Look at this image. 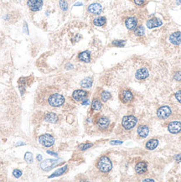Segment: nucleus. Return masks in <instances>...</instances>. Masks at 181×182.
Here are the masks:
<instances>
[{
    "label": "nucleus",
    "instance_id": "nucleus-3",
    "mask_svg": "<svg viewBox=\"0 0 181 182\" xmlns=\"http://www.w3.org/2000/svg\"><path fill=\"white\" fill-rule=\"evenodd\" d=\"M65 103V98L59 93H55L49 98V103L52 107H60Z\"/></svg>",
    "mask_w": 181,
    "mask_h": 182
},
{
    "label": "nucleus",
    "instance_id": "nucleus-29",
    "mask_svg": "<svg viewBox=\"0 0 181 182\" xmlns=\"http://www.w3.org/2000/svg\"><path fill=\"white\" fill-rule=\"evenodd\" d=\"M59 4H60V8H61L63 11H66V10H67V8H68V4H67L66 1H65V0H60Z\"/></svg>",
    "mask_w": 181,
    "mask_h": 182
},
{
    "label": "nucleus",
    "instance_id": "nucleus-27",
    "mask_svg": "<svg viewBox=\"0 0 181 182\" xmlns=\"http://www.w3.org/2000/svg\"><path fill=\"white\" fill-rule=\"evenodd\" d=\"M126 44V40H120V39H116L112 41V45L115 46L116 47H123Z\"/></svg>",
    "mask_w": 181,
    "mask_h": 182
},
{
    "label": "nucleus",
    "instance_id": "nucleus-15",
    "mask_svg": "<svg viewBox=\"0 0 181 182\" xmlns=\"http://www.w3.org/2000/svg\"><path fill=\"white\" fill-rule=\"evenodd\" d=\"M148 169V164L146 162H139L136 164L135 170L138 174H143Z\"/></svg>",
    "mask_w": 181,
    "mask_h": 182
},
{
    "label": "nucleus",
    "instance_id": "nucleus-26",
    "mask_svg": "<svg viewBox=\"0 0 181 182\" xmlns=\"http://www.w3.org/2000/svg\"><path fill=\"white\" fill-rule=\"evenodd\" d=\"M111 94L110 92H108V91H104L102 92V94H101V98H102V100L103 101V102H107V101H108L109 99L111 98Z\"/></svg>",
    "mask_w": 181,
    "mask_h": 182
},
{
    "label": "nucleus",
    "instance_id": "nucleus-36",
    "mask_svg": "<svg viewBox=\"0 0 181 182\" xmlns=\"http://www.w3.org/2000/svg\"><path fill=\"white\" fill-rule=\"evenodd\" d=\"M110 143L111 144H112V145H115V144H121V143H123V141L114 140V141H111Z\"/></svg>",
    "mask_w": 181,
    "mask_h": 182
},
{
    "label": "nucleus",
    "instance_id": "nucleus-5",
    "mask_svg": "<svg viewBox=\"0 0 181 182\" xmlns=\"http://www.w3.org/2000/svg\"><path fill=\"white\" fill-rule=\"evenodd\" d=\"M59 163L58 160H51V159H48L45 160V161H42L40 164V168L45 170V171H49Z\"/></svg>",
    "mask_w": 181,
    "mask_h": 182
},
{
    "label": "nucleus",
    "instance_id": "nucleus-16",
    "mask_svg": "<svg viewBox=\"0 0 181 182\" xmlns=\"http://www.w3.org/2000/svg\"><path fill=\"white\" fill-rule=\"evenodd\" d=\"M162 20L157 18H153L151 20H149L147 21V26L149 29H153V28H156V27H159L162 25Z\"/></svg>",
    "mask_w": 181,
    "mask_h": 182
},
{
    "label": "nucleus",
    "instance_id": "nucleus-24",
    "mask_svg": "<svg viewBox=\"0 0 181 182\" xmlns=\"http://www.w3.org/2000/svg\"><path fill=\"white\" fill-rule=\"evenodd\" d=\"M102 103L98 99H94L92 101V103H91V108H92V110H100L102 108Z\"/></svg>",
    "mask_w": 181,
    "mask_h": 182
},
{
    "label": "nucleus",
    "instance_id": "nucleus-4",
    "mask_svg": "<svg viewBox=\"0 0 181 182\" xmlns=\"http://www.w3.org/2000/svg\"><path fill=\"white\" fill-rule=\"evenodd\" d=\"M39 143L45 147H51L55 143V138L50 134H43L39 137Z\"/></svg>",
    "mask_w": 181,
    "mask_h": 182
},
{
    "label": "nucleus",
    "instance_id": "nucleus-10",
    "mask_svg": "<svg viewBox=\"0 0 181 182\" xmlns=\"http://www.w3.org/2000/svg\"><path fill=\"white\" fill-rule=\"evenodd\" d=\"M121 100L124 103H130L133 100V95L129 90H123L121 93Z\"/></svg>",
    "mask_w": 181,
    "mask_h": 182
},
{
    "label": "nucleus",
    "instance_id": "nucleus-14",
    "mask_svg": "<svg viewBox=\"0 0 181 182\" xmlns=\"http://www.w3.org/2000/svg\"><path fill=\"white\" fill-rule=\"evenodd\" d=\"M125 25L127 27V29H128L130 30H135L137 28V20L133 17H130L128 18L125 20Z\"/></svg>",
    "mask_w": 181,
    "mask_h": 182
},
{
    "label": "nucleus",
    "instance_id": "nucleus-39",
    "mask_svg": "<svg viewBox=\"0 0 181 182\" xmlns=\"http://www.w3.org/2000/svg\"><path fill=\"white\" fill-rule=\"evenodd\" d=\"M47 153H48V154H50V155H53V156H55V157H57V154H56V153H55V152H52V151H49V150H48V151H47Z\"/></svg>",
    "mask_w": 181,
    "mask_h": 182
},
{
    "label": "nucleus",
    "instance_id": "nucleus-37",
    "mask_svg": "<svg viewBox=\"0 0 181 182\" xmlns=\"http://www.w3.org/2000/svg\"><path fill=\"white\" fill-rule=\"evenodd\" d=\"M175 159L176 161H178V162H181V155H175Z\"/></svg>",
    "mask_w": 181,
    "mask_h": 182
},
{
    "label": "nucleus",
    "instance_id": "nucleus-42",
    "mask_svg": "<svg viewBox=\"0 0 181 182\" xmlns=\"http://www.w3.org/2000/svg\"><path fill=\"white\" fill-rule=\"evenodd\" d=\"M143 181H154V180H152V179H145Z\"/></svg>",
    "mask_w": 181,
    "mask_h": 182
},
{
    "label": "nucleus",
    "instance_id": "nucleus-23",
    "mask_svg": "<svg viewBox=\"0 0 181 182\" xmlns=\"http://www.w3.org/2000/svg\"><path fill=\"white\" fill-rule=\"evenodd\" d=\"M67 168H68V166H67V165H65V166H63V167L60 168V169H57L55 172H54L51 176H49V178H53V177H56V176H61V175H63L65 171L67 170Z\"/></svg>",
    "mask_w": 181,
    "mask_h": 182
},
{
    "label": "nucleus",
    "instance_id": "nucleus-13",
    "mask_svg": "<svg viewBox=\"0 0 181 182\" xmlns=\"http://www.w3.org/2000/svg\"><path fill=\"white\" fill-rule=\"evenodd\" d=\"M169 40L175 46L180 45L181 43V32L173 33L169 37Z\"/></svg>",
    "mask_w": 181,
    "mask_h": 182
},
{
    "label": "nucleus",
    "instance_id": "nucleus-40",
    "mask_svg": "<svg viewBox=\"0 0 181 182\" xmlns=\"http://www.w3.org/2000/svg\"><path fill=\"white\" fill-rule=\"evenodd\" d=\"M36 159H37V160H38V161H41V160H42V155H37Z\"/></svg>",
    "mask_w": 181,
    "mask_h": 182
},
{
    "label": "nucleus",
    "instance_id": "nucleus-21",
    "mask_svg": "<svg viewBox=\"0 0 181 182\" xmlns=\"http://www.w3.org/2000/svg\"><path fill=\"white\" fill-rule=\"evenodd\" d=\"M45 121L47 122H50V123H56L58 121V117L55 113H53V112H51V113H48L45 117Z\"/></svg>",
    "mask_w": 181,
    "mask_h": 182
},
{
    "label": "nucleus",
    "instance_id": "nucleus-11",
    "mask_svg": "<svg viewBox=\"0 0 181 182\" xmlns=\"http://www.w3.org/2000/svg\"><path fill=\"white\" fill-rule=\"evenodd\" d=\"M149 76V70L145 67H142L140 68L139 70H138L135 74L136 78L138 80H144L148 77Z\"/></svg>",
    "mask_w": 181,
    "mask_h": 182
},
{
    "label": "nucleus",
    "instance_id": "nucleus-41",
    "mask_svg": "<svg viewBox=\"0 0 181 182\" xmlns=\"http://www.w3.org/2000/svg\"><path fill=\"white\" fill-rule=\"evenodd\" d=\"M26 30V34H29V31H28V28H27V24H25V30Z\"/></svg>",
    "mask_w": 181,
    "mask_h": 182
},
{
    "label": "nucleus",
    "instance_id": "nucleus-9",
    "mask_svg": "<svg viewBox=\"0 0 181 182\" xmlns=\"http://www.w3.org/2000/svg\"><path fill=\"white\" fill-rule=\"evenodd\" d=\"M88 92L84 90H76L72 93V98L76 101H82L87 97Z\"/></svg>",
    "mask_w": 181,
    "mask_h": 182
},
{
    "label": "nucleus",
    "instance_id": "nucleus-20",
    "mask_svg": "<svg viewBox=\"0 0 181 182\" xmlns=\"http://www.w3.org/2000/svg\"><path fill=\"white\" fill-rule=\"evenodd\" d=\"M158 145H159L158 139H151L146 143V148L149 150H154L157 148Z\"/></svg>",
    "mask_w": 181,
    "mask_h": 182
},
{
    "label": "nucleus",
    "instance_id": "nucleus-6",
    "mask_svg": "<svg viewBox=\"0 0 181 182\" xmlns=\"http://www.w3.org/2000/svg\"><path fill=\"white\" fill-rule=\"evenodd\" d=\"M27 4L31 11L37 12L40 10L43 6V1L42 0H28Z\"/></svg>",
    "mask_w": 181,
    "mask_h": 182
},
{
    "label": "nucleus",
    "instance_id": "nucleus-35",
    "mask_svg": "<svg viewBox=\"0 0 181 182\" xmlns=\"http://www.w3.org/2000/svg\"><path fill=\"white\" fill-rule=\"evenodd\" d=\"M137 5H142L144 4V0H133Z\"/></svg>",
    "mask_w": 181,
    "mask_h": 182
},
{
    "label": "nucleus",
    "instance_id": "nucleus-1",
    "mask_svg": "<svg viewBox=\"0 0 181 182\" xmlns=\"http://www.w3.org/2000/svg\"><path fill=\"white\" fill-rule=\"evenodd\" d=\"M97 168L100 171L107 173L110 171L112 168V164L111 162L110 159L107 156H102L97 162Z\"/></svg>",
    "mask_w": 181,
    "mask_h": 182
},
{
    "label": "nucleus",
    "instance_id": "nucleus-7",
    "mask_svg": "<svg viewBox=\"0 0 181 182\" xmlns=\"http://www.w3.org/2000/svg\"><path fill=\"white\" fill-rule=\"evenodd\" d=\"M157 115L160 119H165L171 115V109L168 106H163L158 109Z\"/></svg>",
    "mask_w": 181,
    "mask_h": 182
},
{
    "label": "nucleus",
    "instance_id": "nucleus-32",
    "mask_svg": "<svg viewBox=\"0 0 181 182\" xmlns=\"http://www.w3.org/2000/svg\"><path fill=\"white\" fill-rule=\"evenodd\" d=\"M13 175L15 178H19L22 175V172L20 170H19V169H14L13 171Z\"/></svg>",
    "mask_w": 181,
    "mask_h": 182
},
{
    "label": "nucleus",
    "instance_id": "nucleus-2",
    "mask_svg": "<svg viewBox=\"0 0 181 182\" xmlns=\"http://www.w3.org/2000/svg\"><path fill=\"white\" fill-rule=\"evenodd\" d=\"M137 123H138V119L133 115L125 116L123 118V121H122L123 127L126 130H130L132 129L133 128H134Z\"/></svg>",
    "mask_w": 181,
    "mask_h": 182
},
{
    "label": "nucleus",
    "instance_id": "nucleus-43",
    "mask_svg": "<svg viewBox=\"0 0 181 182\" xmlns=\"http://www.w3.org/2000/svg\"><path fill=\"white\" fill-rule=\"evenodd\" d=\"M78 5H82V4L81 3H77V4H75V6H78Z\"/></svg>",
    "mask_w": 181,
    "mask_h": 182
},
{
    "label": "nucleus",
    "instance_id": "nucleus-33",
    "mask_svg": "<svg viewBox=\"0 0 181 182\" xmlns=\"http://www.w3.org/2000/svg\"><path fill=\"white\" fill-rule=\"evenodd\" d=\"M174 78H175L176 81H179V82H180L181 81V72H176V73L175 74V76H174Z\"/></svg>",
    "mask_w": 181,
    "mask_h": 182
},
{
    "label": "nucleus",
    "instance_id": "nucleus-31",
    "mask_svg": "<svg viewBox=\"0 0 181 182\" xmlns=\"http://www.w3.org/2000/svg\"><path fill=\"white\" fill-rule=\"evenodd\" d=\"M93 144L92 143H84V144H81L80 146H79V149L81 150H87V149H89L90 147H91Z\"/></svg>",
    "mask_w": 181,
    "mask_h": 182
},
{
    "label": "nucleus",
    "instance_id": "nucleus-12",
    "mask_svg": "<svg viewBox=\"0 0 181 182\" xmlns=\"http://www.w3.org/2000/svg\"><path fill=\"white\" fill-rule=\"evenodd\" d=\"M88 11L92 14H99V13H102V7L100 4H97V3H94V4H91L88 7Z\"/></svg>",
    "mask_w": 181,
    "mask_h": 182
},
{
    "label": "nucleus",
    "instance_id": "nucleus-8",
    "mask_svg": "<svg viewBox=\"0 0 181 182\" xmlns=\"http://www.w3.org/2000/svg\"><path fill=\"white\" fill-rule=\"evenodd\" d=\"M168 131L171 134H178L181 131V123L178 121H173L168 126Z\"/></svg>",
    "mask_w": 181,
    "mask_h": 182
},
{
    "label": "nucleus",
    "instance_id": "nucleus-22",
    "mask_svg": "<svg viewBox=\"0 0 181 182\" xmlns=\"http://www.w3.org/2000/svg\"><path fill=\"white\" fill-rule=\"evenodd\" d=\"M92 83H93L92 78L86 77L81 82V86L84 88H90V86H92Z\"/></svg>",
    "mask_w": 181,
    "mask_h": 182
},
{
    "label": "nucleus",
    "instance_id": "nucleus-17",
    "mask_svg": "<svg viewBox=\"0 0 181 182\" xmlns=\"http://www.w3.org/2000/svg\"><path fill=\"white\" fill-rule=\"evenodd\" d=\"M97 125L100 129H105L109 126V119L106 117H101L97 121Z\"/></svg>",
    "mask_w": 181,
    "mask_h": 182
},
{
    "label": "nucleus",
    "instance_id": "nucleus-19",
    "mask_svg": "<svg viewBox=\"0 0 181 182\" xmlns=\"http://www.w3.org/2000/svg\"><path fill=\"white\" fill-rule=\"evenodd\" d=\"M78 59L83 62H90V55L89 51H82L81 52L79 55H78Z\"/></svg>",
    "mask_w": 181,
    "mask_h": 182
},
{
    "label": "nucleus",
    "instance_id": "nucleus-44",
    "mask_svg": "<svg viewBox=\"0 0 181 182\" xmlns=\"http://www.w3.org/2000/svg\"><path fill=\"white\" fill-rule=\"evenodd\" d=\"M180 3H181V0H180Z\"/></svg>",
    "mask_w": 181,
    "mask_h": 182
},
{
    "label": "nucleus",
    "instance_id": "nucleus-28",
    "mask_svg": "<svg viewBox=\"0 0 181 182\" xmlns=\"http://www.w3.org/2000/svg\"><path fill=\"white\" fill-rule=\"evenodd\" d=\"M144 34V28L142 26H138L135 29V34L138 36H142Z\"/></svg>",
    "mask_w": 181,
    "mask_h": 182
},
{
    "label": "nucleus",
    "instance_id": "nucleus-18",
    "mask_svg": "<svg viewBox=\"0 0 181 182\" xmlns=\"http://www.w3.org/2000/svg\"><path fill=\"white\" fill-rule=\"evenodd\" d=\"M149 127L145 126V125H141L138 128V135L142 138H146L149 135Z\"/></svg>",
    "mask_w": 181,
    "mask_h": 182
},
{
    "label": "nucleus",
    "instance_id": "nucleus-30",
    "mask_svg": "<svg viewBox=\"0 0 181 182\" xmlns=\"http://www.w3.org/2000/svg\"><path fill=\"white\" fill-rule=\"evenodd\" d=\"M25 160L26 162L32 163L33 162V154L30 152H27L25 155Z\"/></svg>",
    "mask_w": 181,
    "mask_h": 182
},
{
    "label": "nucleus",
    "instance_id": "nucleus-25",
    "mask_svg": "<svg viewBox=\"0 0 181 182\" xmlns=\"http://www.w3.org/2000/svg\"><path fill=\"white\" fill-rule=\"evenodd\" d=\"M93 24L96 26H103L106 25V18L105 17H97L93 20Z\"/></svg>",
    "mask_w": 181,
    "mask_h": 182
},
{
    "label": "nucleus",
    "instance_id": "nucleus-34",
    "mask_svg": "<svg viewBox=\"0 0 181 182\" xmlns=\"http://www.w3.org/2000/svg\"><path fill=\"white\" fill-rule=\"evenodd\" d=\"M175 98L181 103V90L180 91H178L175 93Z\"/></svg>",
    "mask_w": 181,
    "mask_h": 182
},
{
    "label": "nucleus",
    "instance_id": "nucleus-38",
    "mask_svg": "<svg viewBox=\"0 0 181 182\" xmlns=\"http://www.w3.org/2000/svg\"><path fill=\"white\" fill-rule=\"evenodd\" d=\"M83 102L81 103L82 105H88V104L90 103V101L88 100V99H84V100H82Z\"/></svg>",
    "mask_w": 181,
    "mask_h": 182
}]
</instances>
